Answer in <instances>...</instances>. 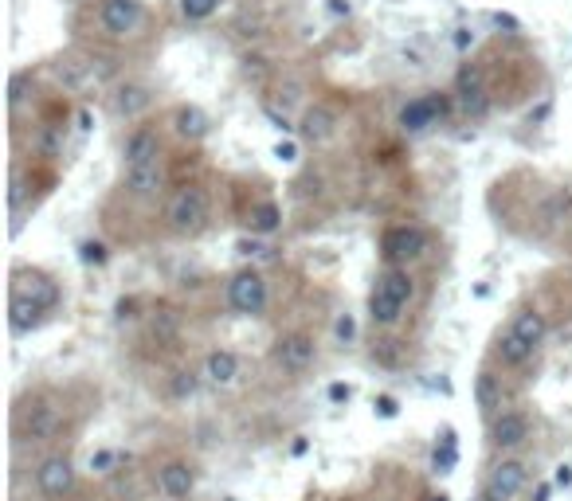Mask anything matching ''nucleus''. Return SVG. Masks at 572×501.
Returning a JSON list of instances; mask_svg holds the SVG:
<instances>
[{
  "label": "nucleus",
  "mask_w": 572,
  "mask_h": 501,
  "mask_svg": "<svg viewBox=\"0 0 572 501\" xmlns=\"http://www.w3.org/2000/svg\"><path fill=\"white\" fill-rule=\"evenodd\" d=\"M408 298H412V278H408V271L388 267V271L377 278L373 294H369V318H373V325H396L400 314H404V306H408Z\"/></svg>",
  "instance_id": "nucleus-1"
},
{
  "label": "nucleus",
  "mask_w": 572,
  "mask_h": 501,
  "mask_svg": "<svg viewBox=\"0 0 572 501\" xmlns=\"http://www.w3.org/2000/svg\"><path fill=\"white\" fill-rule=\"evenodd\" d=\"M169 228L181 231V235H192V231L204 228V220H208V196H204V188H181L173 200H169Z\"/></svg>",
  "instance_id": "nucleus-2"
},
{
  "label": "nucleus",
  "mask_w": 572,
  "mask_h": 501,
  "mask_svg": "<svg viewBox=\"0 0 572 501\" xmlns=\"http://www.w3.org/2000/svg\"><path fill=\"white\" fill-rule=\"evenodd\" d=\"M228 302H232V310L243 314V318L263 314V310H267V282H263V274L251 271V267L232 274V282H228Z\"/></svg>",
  "instance_id": "nucleus-3"
},
{
  "label": "nucleus",
  "mask_w": 572,
  "mask_h": 501,
  "mask_svg": "<svg viewBox=\"0 0 572 501\" xmlns=\"http://www.w3.org/2000/svg\"><path fill=\"white\" fill-rule=\"evenodd\" d=\"M424 247H428V235L424 228H412V224H400V228H388L381 239V251L384 259L396 267V263H412V259H420L424 255Z\"/></svg>",
  "instance_id": "nucleus-4"
},
{
  "label": "nucleus",
  "mask_w": 572,
  "mask_h": 501,
  "mask_svg": "<svg viewBox=\"0 0 572 501\" xmlns=\"http://www.w3.org/2000/svg\"><path fill=\"white\" fill-rule=\"evenodd\" d=\"M522 486H525V466L514 462V458H506V462H498L494 474L486 478L482 501H514L522 494Z\"/></svg>",
  "instance_id": "nucleus-5"
},
{
  "label": "nucleus",
  "mask_w": 572,
  "mask_h": 501,
  "mask_svg": "<svg viewBox=\"0 0 572 501\" xmlns=\"http://www.w3.org/2000/svg\"><path fill=\"white\" fill-rule=\"evenodd\" d=\"M36 486H40V494L51 501L67 498L71 494V486H75V470H71V462L63 455H51L40 462V470H36Z\"/></svg>",
  "instance_id": "nucleus-6"
},
{
  "label": "nucleus",
  "mask_w": 572,
  "mask_h": 501,
  "mask_svg": "<svg viewBox=\"0 0 572 501\" xmlns=\"http://www.w3.org/2000/svg\"><path fill=\"white\" fill-rule=\"evenodd\" d=\"M275 365L286 372H302V368L314 365V341L306 333H290L275 341Z\"/></svg>",
  "instance_id": "nucleus-7"
},
{
  "label": "nucleus",
  "mask_w": 572,
  "mask_h": 501,
  "mask_svg": "<svg viewBox=\"0 0 572 501\" xmlns=\"http://www.w3.org/2000/svg\"><path fill=\"white\" fill-rule=\"evenodd\" d=\"M142 24V4L138 0H102V28L110 36H130Z\"/></svg>",
  "instance_id": "nucleus-8"
},
{
  "label": "nucleus",
  "mask_w": 572,
  "mask_h": 501,
  "mask_svg": "<svg viewBox=\"0 0 572 501\" xmlns=\"http://www.w3.org/2000/svg\"><path fill=\"white\" fill-rule=\"evenodd\" d=\"M525 439H529V419H525L522 411H502V415H494V423H490V443H494V447L514 451V447H522Z\"/></svg>",
  "instance_id": "nucleus-9"
},
{
  "label": "nucleus",
  "mask_w": 572,
  "mask_h": 501,
  "mask_svg": "<svg viewBox=\"0 0 572 501\" xmlns=\"http://www.w3.org/2000/svg\"><path fill=\"white\" fill-rule=\"evenodd\" d=\"M12 294H20V298H28V302H36L44 314L59 306V286L44 278V274H28V271H16V290Z\"/></svg>",
  "instance_id": "nucleus-10"
},
{
  "label": "nucleus",
  "mask_w": 572,
  "mask_h": 501,
  "mask_svg": "<svg viewBox=\"0 0 572 501\" xmlns=\"http://www.w3.org/2000/svg\"><path fill=\"white\" fill-rule=\"evenodd\" d=\"M455 94H459V102H463V110H467L471 118H482V114H486V106H490V98H486V91H482V71L471 67V63L455 75Z\"/></svg>",
  "instance_id": "nucleus-11"
},
{
  "label": "nucleus",
  "mask_w": 572,
  "mask_h": 501,
  "mask_svg": "<svg viewBox=\"0 0 572 501\" xmlns=\"http://www.w3.org/2000/svg\"><path fill=\"white\" fill-rule=\"evenodd\" d=\"M196 486V474H192L189 462H165L161 474H157V490L169 501H185Z\"/></svg>",
  "instance_id": "nucleus-12"
},
{
  "label": "nucleus",
  "mask_w": 572,
  "mask_h": 501,
  "mask_svg": "<svg viewBox=\"0 0 572 501\" xmlns=\"http://www.w3.org/2000/svg\"><path fill=\"white\" fill-rule=\"evenodd\" d=\"M149 161H161V137L153 130H134L126 141V169L130 165H149Z\"/></svg>",
  "instance_id": "nucleus-13"
},
{
  "label": "nucleus",
  "mask_w": 572,
  "mask_h": 501,
  "mask_svg": "<svg viewBox=\"0 0 572 501\" xmlns=\"http://www.w3.org/2000/svg\"><path fill=\"white\" fill-rule=\"evenodd\" d=\"M126 188L134 192V196H157L161 192V161H149V165H130L126 169Z\"/></svg>",
  "instance_id": "nucleus-14"
},
{
  "label": "nucleus",
  "mask_w": 572,
  "mask_h": 501,
  "mask_svg": "<svg viewBox=\"0 0 572 501\" xmlns=\"http://www.w3.org/2000/svg\"><path fill=\"white\" fill-rule=\"evenodd\" d=\"M173 130L185 137V141H200V137L208 134V114H204L200 106H177Z\"/></svg>",
  "instance_id": "nucleus-15"
},
{
  "label": "nucleus",
  "mask_w": 572,
  "mask_h": 501,
  "mask_svg": "<svg viewBox=\"0 0 572 501\" xmlns=\"http://www.w3.org/2000/svg\"><path fill=\"white\" fill-rule=\"evenodd\" d=\"M439 114H435V106H431V98H412L404 110H400V126L408 130V134H420V130H428L431 122H435Z\"/></svg>",
  "instance_id": "nucleus-16"
},
{
  "label": "nucleus",
  "mask_w": 572,
  "mask_h": 501,
  "mask_svg": "<svg viewBox=\"0 0 572 501\" xmlns=\"http://www.w3.org/2000/svg\"><path fill=\"white\" fill-rule=\"evenodd\" d=\"M204 376H208L212 384H232V380L239 376V357L236 353H228V349L208 353V361H204Z\"/></svg>",
  "instance_id": "nucleus-17"
},
{
  "label": "nucleus",
  "mask_w": 572,
  "mask_h": 501,
  "mask_svg": "<svg viewBox=\"0 0 572 501\" xmlns=\"http://www.w3.org/2000/svg\"><path fill=\"white\" fill-rule=\"evenodd\" d=\"M40 318H44V310H40L36 302H28V298L12 294V306H8V325H12V333H28V329H36Z\"/></svg>",
  "instance_id": "nucleus-18"
},
{
  "label": "nucleus",
  "mask_w": 572,
  "mask_h": 501,
  "mask_svg": "<svg viewBox=\"0 0 572 501\" xmlns=\"http://www.w3.org/2000/svg\"><path fill=\"white\" fill-rule=\"evenodd\" d=\"M59 431V411L48 408V404H36V408L28 411V439L32 443H44Z\"/></svg>",
  "instance_id": "nucleus-19"
},
{
  "label": "nucleus",
  "mask_w": 572,
  "mask_h": 501,
  "mask_svg": "<svg viewBox=\"0 0 572 501\" xmlns=\"http://www.w3.org/2000/svg\"><path fill=\"white\" fill-rule=\"evenodd\" d=\"M510 329H514V333L522 337L529 349H537V345L545 341V333H549V321L541 318L537 310H522V314L514 318V325H510Z\"/></svg>",
  "instance_id": "nucleus-20"
},
{
  "label": "nucleus",
  "mask_w": 572,
  "mask_h": 501,
  "mask_svg": "<svg viewBox=\"0 0 572 501\" xmlns=\"http://www.w3.org/2000/svg\"><path fill=\"white\" fill-rule=\"evenodd\" d=\"M494 353H498V361L502 365H510V368H518V365H525L529 357H533V349L525 345L522 337L514 333V329H506L502 337H498V345H494Z\"/></svg>",
  "instance_id": "nucleus-21"
},
{
  "label": "nucleus",
  "mask_w": 572,
  "mask_h": 501,
  "mask_svg": "<svg viewBox=\"0 0 572 501\" xmlns=\"http://www.w3.org/2000/svg\"><path fill=\"white\" fill-rule=\"evenodd\" d=\"M145 106H149V91L138 87V83H126L122 91L114 94V110H118L122 118H138Z\"/></svg>",
  "instance_id": "nucleus-22"
},
{
  "label": "nucleus",
  "mask_w": 572,
  "mask_h": 501,
  "mask_svg": "<svg viewBox=\"0 0 572 501\" xmlns=\"http://www.w3.org/2000/svg\"><path fill=\"white\" fill-rule=\"evenodd\" d=\"M475 400H478V408L486 411V415H498V408H502V388H498L494 372H478Z\"/></svg>",
  "instance_id": "nucleus-23"
},
{
  "label": "nucleus",
  "mask_w": 572,
  "mask_h": 501,
  "mask_svg": "<svg viewBox=\"0 0 572 501\" xmlns=\"http://www.w3.org/2000/svg\"><path fill=\"white\" fill-rule=\"evenodd\" d=\"M251 228L259 231V235H271V231H279V224H283V212H279V204H271V200H263V204H255L251 208Z\"/></svg>",
  "instance_id": "nucleus-24"
},
{
  "label": "nucleus",
  "mask_w": 572,
  "mask_h": 501,
  "mask_svg": "<svg viewBox=\"0 0 572 501\" xmlns=\"http://www.w3.org/2000/svg\"><path fill=\"white\" fill-rule=\"evenodd\" d=\"M302 134L310 137V141H326V137L334 134V114L330 110H310L302 118Z\"/></svg>",
  "instance_id": "nucleus-25"
},
{
  "label": "nucleus",
  "mask_w": 572,
  "mask_h": 501,
  "mask_svg": "<svg viewBox=\"0 0 572 501\" xmlns=\"http://www.w3.org/2000/svg\"><path fill=\"white\" fill-rule=\"evenodd\" d=\"M28 91H32V75H28V71H16V75L8 79V106L16 110V106L28 98Z\"/></svg>",
  "instance_id": "nucleus-26"
},
{
  "label": "nucleus",
  "mask_w": 572,
  "mask_h": 501,
  "mask_svg": "<svg viewBox=\"0 0 572 501\" xmlns=\"http://www.w3.org/2000/svg\"><path fill=\"white\" fill-rule=\"evenodd\" d=\"M455 435H451V431H443V447H435V470H443V474H447V470H451V466H455Z\"/></svg>",
  "instance_id": "nucleus-27"
},
{
  "label": "nucleus",
  "mask_w": 572,
  "mask_h": 501,
  "mask_svg": "<svg viewBox=\"0 0 572 501\" xmlns=\"http://www.w3.org/2000/svg\"><path fill=\"white\" fill-rule=\"evenodd\" d=\"M216 4H220V0H181V12H185L189 20H208V16L216 12Z\"/></svg>",
  "instance_id": "nucleus-28"
},
{
  "label": "nucleus",
  "mask_w": 572,
  "mask_h": 501,
  "mask_svg": "<svg viewBox=\"0 0 572 501\" xmlns=\"http://www.w3.org/2000/svg\"><path fill=\"white\" fill-rule=\"evenodd\" d=\"M79 259L87 263V267H102L110 255H106V243H95V239H87L83 247H79Z\"/></svg>",
  "instance_id": "nucleus-29"
},
{
  "label": "nucleus",
  "mask_w": 572,
  "mask_h": 501,
  "mask_svg": "<svg viewBox=\"0 0 572 501\" xmlns=\"http://www.w3.org/2000/svg\"><path fill=\"white\" fill-rule=\"evenodd\" d=\"M196 384H200V380H196L192 372H177L173 384H169V392H173L177 400H189V396H196Z\"/></svg>",
  "instance_id": "nucleus-30"
},
{
  "label": "nucleus",
  "mask_w": 572,
  "mask_h": 501,
  "mask_svg": "<svg viewBox=\"0 0 572 501\" xmlns=\"http://www.w3.org/2000/svg\"><path fill=\"white\" fill-rule=\"evenodd\" d=\"M24 200H28V184H24V177L16 173V177H12V188H8V208H12V216L24 208Z\"/></svg>",
  "instance_id": "nucleus-31"
},
{
  "label": "nucleus",
  "mask_w": 572,
  "mask_h": 501,
  "mask_svg": "<svg viewBox=\"0 0 572 501\" xmlns=\"http://www.w3.org/2000/svg\"><path fill=\"white\" fill-rule=\"evenodd\" d=\"M569 212H572V192H565V188H561V192L549 200V220H565Z\"/></svg>",
  "instance_id": "nucleus-32"
},
{
  "label": "nucleus",
  "mask_w": 572,
  "mask_h": 501,
  "mask_svg": "<svg viewBox=\"0 0 572 501\" xmlns=\"http://www.w3.org/2000/svg\"><path fill=\"white\" fill-rule=\"evenodd\" d=\"M110 466H114V451H98V455H91V470H95V474H110Z\"/></svg>",
  "instance_id": "nucleus-33"
},
{
  "label": "nucleus",
  "mask_w": 572,
  "mask_h": 501,
  "mask_svg": "<svg viewBox=\"0 0 572 501\" xmlns=\"http://www.w3.org/2000/svg\"><path fill=\"white\" fill-rule=\"evenodd\" d=\"M373 408H377V415H381V419H392V415H396V411H400V404H396V400H392V396H381V400H377V404H373Z\"/></svg>",
  "instance_id": "nucleus-34"
},
{
  "label": "nucleus",
  "mask_w": 572,
  "mask_h": 501,
  "mask_svg": "<svg viewBox=\"0 0 572 501\" xmlns=\"http://www.w3.org/2000/svg\"><path fill=\"white\" fill-rule=\"evenodd\" d=\"M353 333H357V325H353V318H349V314H345V318H337V337H341V341H349Z\"/></svg>",
  "instance_id": "nucleus-35"
},
{
  "label": "nucleus",
  "mask_w": 572,
  "mask_h": 501,
  "mask_svg": "<svg viewBox=\"0 0 572 501\" xmlns=\"http://www.w3.org/2000/svg\"><path fill=\"white\" fill-rule=\"evenodd\" d=\"M553 482L569 490V486H572V466H569V462H561V466H557V474H553Z\"/></svg>",
  "instance_id": "nucleus-36"
},
{
  "label": "nucleus",
  "mask_w": 572,
  "mask_h": 501,
  "mask_svg": "<svg viewBox=\"0 0 572 501\" xmlns=\"http://www.w3.org/2000/svg\"><path fill=\"white\" fill-rule=\"evenodd\" d=\"M349 396H353V392H349V384H330V400H334V404H345Z\"/></svg>",
  "instance_id": "nucleus-37"
},
{
  "label": "nucleus",
  "mask_w": 572,
  "mask_h": 501,
  "mask_svg": "<svg viewBox=\"0 0 572 501\" xmlns=\"http://www.w3.org/2000/svg\"><path fill=\"white\" fill-rule=\"evenodd\" d=\"M239 255H263V243H255V239H239Z\"/></svg>",
  "instance_id": "nucleus-38"
},
{
  "label": "nucleus",
  "mask_w": 572,
  "mask_h": 501,
  "mask_svg": "<svg viewBox=\"0 0 572 501\" xmlns=\"http://www.w3.org/2000/svg\"><path fill=\"white\" fill-rule=\"evenodd\" d=\"M40 149H44L48 157H51V153H55V149H59V137H55V130H48V134L40 137Z\"/></svg>",
  "instance_id": "nucleus-39"
},
{
  "label": "nucleus",
  "mask_w": 572,
  "mask_h": 501,
  "mask_svg": "<svg viewBox=\"0 0 572 501\" xmlns=\"http://www.w3.org/2000/svg\"><path fill=\"white\" fill-rule=\"evenodd\" d=\"M118 318H134V302H118Z\"/></svg>",
  "instance_id": "nucleus-40"
},
{
  "label": "nucleus",
  "mask_w": 572,
  "mask_h": 501,
  "mask_svg": "<svg viewBox=\"0 0 572 501\" xmlns=\"http://www.w3.org/2000/svg\"><path fill=\"white\" fill-rule=\"evenodd\" d=\"M431 501H451V498H447V494H439V498H431Z\"/></svg>",
  "instance_id": "nucleus-41"
}]
</instances>
